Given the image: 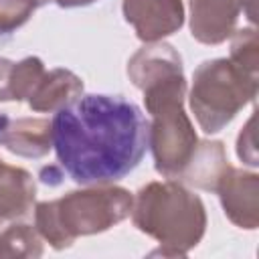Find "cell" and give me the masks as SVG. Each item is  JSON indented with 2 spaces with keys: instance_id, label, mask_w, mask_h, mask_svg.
Segmentation results:
<instances>
[{
  "instance_id": "cell-1",
  "label": "cell",
  "mask_w": 259,
  "mask_h": 259,
  "mask_svg": "<svg viewBox=\"0 0 259 259\" xmlns=\"http://www.w3.org/2000/svg\"><path fill=\"white\" fill-rule=\"evenodd\" d=\"M53 148L81 186L113 184L136 170L148 150V119L121 95H81L55 111Z\"/></svg>"
},
{
  "instance_id": "cell-2",
  "label": "cell",
  "mask_w": 259,
  "mask_h": 259,
  "mask_svg": "<svg viewBox=\"0 0 259 259\" xmlns=\"http://www.w3.org/2000/svg\"><path fill=\"white\" fill-rule=\"evenodd\" d=\"M132 223L138 231L158 241L152 257H184L206 231V208L198 194L178 180L148 182L132 204Z\"/></svg>"
},
{
  "instance_id": "cell-3",
  "label": "cell",
  "mask_w": 259,
  "mask_h": 259,
  "mask_svg": "<svg viewBox=\"0 0 259 259\" xmlns=\"http://www.w3.org/2000/svg\"><path fill=\"white\" fill-rule=\"evenodd\" d=\"M134 196L115 184H95L71 190L57 200L34 206V229L57 251L75 243L77 237L105 233L130 217Z\"/></svg>"
},
{
  "instance_id": "cell-4",
  "label": "cell",
  "mask_w": 259,
  "mask_h": 259,
  "mask_svg": "<svg viewBox=\"0 0 259 259\" xmlns=\"http://www.w3.org/2000/svg\"><path fill=\"white\" fill-rule=\"evenodd\" d=\"M259 77L249 75L231 59L202 61L192 73L190 109L204 134H217L255 99Z\"/></svg>"
},
{
  "instance_id": "cell-5",
  "label": "cell",
  "mask_w": 259,
  "mask_h": 259,
  "mask_svg": "<svg viewBox=\"0 0 259 259\" xmlns=\"http://www.w3.org/2000/svg\"><path fill=\"white\" fill-rule=\"evenodd\" d=\"M150 115L148 148L154 156V168L164 178L178 180L198 146V136L184 111V101L160 105Z\"/></svg>"
},
{
  "instance_id": "cell-6",
  "label": "cell",
  "mask_w": 259,
  "mask_h": 259,
  "mask_svg": "<svg viewBox=\"0 0 259 259\" xmlns=\"http://www.w3.org/2000/svg\"><path fill=\"white\" fill-rule=\"evenodd\" d=\"M190 34L202 45H221L235 32L241 10L251 22L257 20L247 0H188Z\"/></svg>"
},
{
  "instance_id": "cell-7",
  "label": "cell",
  "mask_w": 259,
  "mask_h": 259,
  "mask_svg": "<svg viewBox=\"0 0 259 259\" xmlns=\"http://www.w3.org/2000/svg\"><path fill=\"white\" fill-rule=\"evenodd\" d=\"M121 12L144 42H158L184 24L182 0H123Z\"/></svg>"
},
{
  "instance_id": "cell-8",
  "label": "cell",
  "mask_w": 259,
  "mask_h": 259,
  "mask_svg": "<svg viewBox=\"0 0 259 259\" xmlns=\"http://www.w3.org/2000/svg\"><path fill=\"white\" fill-rule=\"evenodd\" d=\"M221 198L227 219L245 231H255L259 227V176L235 166L219 180L214 190Z\"/></svg>"
},
{
  "instance_id": "cell-9",
  "label": "cell",
  "mask_w": 259,
  "mask_h": 259,
  "mask_svg": "<svg viewBox=\"0 0 259 259\" xmlns=\"http://www.w3.org/2000/svg\"><path fill=\"white\" fill-rule=\"evenodd\" d=\"M0 146L20 158H42L53 148L51 121L45 117H10L0 113Z\"/></svg>"
},
{
  "instance_id": "cell-10",
  "label": "cell",
  "mask_w": 259,
  "mask_h": 259,
  "mask_svg": "<svg viewBox=\"0 0 259 259\" xmlns=\"http://www.w3.org/2000/svg\"><path fill=\"white\" fill-rule=\"evenodd\" d=\"M174 75H184L182 59L172 45L162 40L146 42L127 61V77L140 91Z\"/></svg>"
},
{
  "instance_id": "cell-11",
  "label": "cell",
  "mask_w": 259,
  "mask_h": 259,
  "mask_svg": "<svg viewBox=\"0 0 259 259\" xmlns=\"http://www.w3.org/2000/svg\"><path fill=\"white\" fill-rule=\"evenodd\" d=\"M229 160L223 142L219 140H198V146L178 176V182L186 186H194L206 192H214L219 186V180L229 170Z\"/></svg>"
},
{
  "instance_id": "cell-12",
  "label": "cell",
  "mask_w": 259,
  "mask_h": 259,
  "mask_svg": "<svg viewBox=\"0 0 259 259\" xmlns=\"http://www.w3.org/2000/svg\"><path fill=\"white\" fill-rule=\"evenodd\" d=\"M83 95V81L69 69H53L42 75L30 93L28 107L40 113H55Z\"/></svg>"
},
{
  "instance_id": "cell-13",
  "label": "cell",
  "mask_w": 259,
  "mask_h": 259,
  "mask_svg": "<svg viewBox=\"0 0 259 259\" xmlns=\"http://www.w3.org/2000/svg\"><path fill=\"white\" fill-rule=\"evenodd\" d=\"M36 184L28 170L20 166H0V217L2 221L24 219L34 204Z\"/></svg>"
},
{
  "instance_id": "cell-14",
  "label": "cell",
  "mask_w": 259,
  "mask_h": 259,
  "mask_svg": "<svg viewBox=\"0 0 259 259\" xmlns=\"http://www.w3.org/2000/svg\"><path fill=\"white\" fill-rule=\"evenodd\" d=\"M42 237L26 223H14L0 231V257H40Z\"/></svg>"
},
{
  "instance_id": "cell-15",
  "label": "cell",
  "mask_w": 259,
  "mask_h": 259,
  "mask_svg": "<svg viewBox=\"0 0 259 259\" xmlns=\"http://www.w3.org/2000/svg\"><path fill=\"white\" fill-rule=\"evenodd\" d=\"M231 61L249 75L259 77V38L255 28H239L231 34Z\"/></svg>"
},
{
  "instance_id": "cell-16",
  "label": "cell",
  "mask_w": 259,
  "mask_h": 259,
  "mask_svg": "<svg viewBox=\"0 0 259 259\" xmlns=\"http://www.w3.org/2000/svg\"><path fill=\"white\" fill-rule=\"evenodd\" d=\"M45 63L38 57H26L12 69V101H24L45 75Z\"/></svg>"
},
{
  "instance_id": "cell-17",
  "label": "cell",
  "mask_w": 259,
  "mask_h": 259,
  "mask_svg": "<svg viewBox=\"0 0 259 259\" xmlns=\"http://www.w3.org/2000/svg\"><path fill=\"white\" fill-rule=\"evenodd\" d=\"M38 6L32 0H0V34L20 28Z\"/></svg>"
},
{
  "instance_id": "cell-18",
  "label": "cell",
  "mask_w": 259,
  "mask_h": 259,
  "mask_svg": "<svg viewBox=\"0 0 259 259\" xmlns=\"http://www.w3.org/2000/svg\"><path fill=\"white\" fill-rule=\"evenodd\" d=\"M253 123H255V115L249 117V121L245 123V127L241 130L239 138H237V156L249 164V166H257V150H255V140H253Z\"/></svg>"
},
{
  "instance_id": "cell-19",
  "label": "cell",
  "mask_w": 259,
  "mask_h": 259,
  "mask_svg": "<svg viewBox=\"0 0 259 259\" xmlns=\"http://www.w3.org/2000/svg\"><path fill=\"white\" fill-rule=\"evenodd\" d=\"M12 69L14 61L0 57V101H12Z\"/></svg>"
},
{
  "instance_id": "cell-20",
  "label": "cell",
  "mask_w": 259,
  "mask_h": 259,
  "mask_svg": "<svg viewBox=\"0 0 259 259\" xmlns=\"http://www.w3.org/2000/svg\"><path fill=\"white\" fill-rule=\"evenodd\" d=\"M61 8H79V6H89L97 0H55Z\"/></svg>"
},
{
  "instance_id": "cell-21",
  "label": "cell",
  "mask_w": 259,
  "mask_h": 259,
  "mask_svg": "<svg viewBox=\"0 0 259 259\" xmlns=\"http://www.w3.org/2000/svg\"><path fill=\"white\" fill-rule=\"evenodd\" d=\"M32 2H34V4H36V6L40 8V6H45V4H49V2H55V0H32Z\"/></svg>"
},
{
  "instance_id": "cell-22",
  "label": "cell",
  "mask_w": 259,
  "mask_h": 259,
  "mask_svg": "<svg viewBox=\"0 0 259 259\" xmlns=\"http://www.w3.org/2000/svg\"><path fill=\"white\" fill-rule=\"evenodd\" d=\"M0 166H2V160H0Z\"/></svg>"
},
{
  "instance_id": "cell-23",
  "label": "cell",
  "mask_w": 259,
  "mask_h": 259,
  "mask_svg": "<svg viewBox=\"0 0 259 259\" xmlns=\"http://www.w3.org/2000/svg\"><path fill=\"white\" fill-rule=\"evenodd\" d=\"M0 223H2V217H0Z\"/></svg>"
}]
</instances>
